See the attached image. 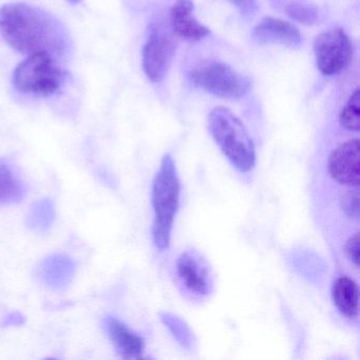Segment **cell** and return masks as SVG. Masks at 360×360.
<instances>
[{
  "label": "cell",
  "mask_w": 360,
  "mask_h": 360,
  "mask_svg": "<svg viewBox=\"0 0 360 360\" xmlns=\"http://www.w3.org/2000/svg\"><path fill=\"white\" fill-rule=\"evenodd\" d=\"M176 276L183 288L195 297H206L212 290V278L206 261L193 250H187L176 261Z\"/></svg>",
  "instance_id": "cell-8"
},
{
  "label": "cell",
  "mask_w": 360,
  "mask_h": 360,
  "mask_svg": "<svg viewBox=\"0 0 360 360\" xmlns=\"http://www.w3.org/2000/svg\"><path fill=\"white\" fill-rule=\"evenodd\" d=\"M56 219V208L49 199L39 200L31 206L27 214V224L32 231L44 233L53 224Z\"/></svg>",
  "instance_id": "cell-16"
},
{
  "label": "cell",
  "mask_w": 360,
  "mask_h": 360,
  "mask_svg": "<svg viewBox=\"0 0 360 360\" xmlns=\"http://www.w3.org/2000/svg\"><path fill=\"white\" fill-rule=\"evenodd\" d=\"M105 330L122 357L126 359L142 357L145 342L142 337L132 332L123 322L112 316L104 320Z\"/></svg>",
  "instance_id": "cell-12"
},
{
  "label": "cell",
  "mask_w": 360,
  "mask_h": 360,
  "mask_svg": "<svg viewBox=\"0 0 360 360\" xmlns=\"http://www.w3.org/2000/svg\"><path fill=\"white\" fill-rule=\"evenodd\" d=\"M357 283L351 278L343 276L334 282L332 288L333 301L335 307L345 317H357L359 309Z\"/></svg>",
  "instance_id": "cell-14"
},
{
  "label": "cell",
  "mask_w": 360,
  "mask_h": 360,
  "mask_svg": "<svg viewBox=\"0 0 360 360\" xmlns=\"http://www.w3.org/2000/svg\"><path fill=\"white\" fill-rule=\"evenodd\" d=\"M359 140H349L337 147L328 158V174L341 185L357 187L360 176Z\"/></svg>",
  "instance_id": "cell-9"
},
{
  "label": "cell",
  "mask_w": 360,
  "mask_h": 360,
  "mask_svg": "<svg viewBox=\"0 0 360 360\" xmlns=\"http://www.w3.org/2000/svg\"><path fill=\"white\" fill-rule=\"evenodd\" d=\"M174 54L176 43L169 33L161 25H153L142 50L143 69L149 81L158 84L165 79Z\"/></svg>",
  "instance_id": "cell-7"
},
{
  "label": "cell",
  "mask_w": 360,
  "mask_h": 360,
  "mask_svg": "<svg viewBox=\"0 0 360 360\" xmlns=\"http://www.w3.org/2000/svg\"><path fill=\"white\" fill-rule=\"evenodd\" d=\"M229 1L244 16L252 15L258 9L257 0H229Z\"/></svg>",
  "instance_id": "cell-22"
},
{
  "label": "cell",
  "mask_w": 360,
  "mask_h": 360,
  "mask_svg": "<svg viewBox=\"0 0 360 360\" xmlns=\"http://www.w3.org/2000/svg\"><path fill=\"white\" fill-rule=\"evenodd\" d=\"M342 207L345 214L351 218L359 216V195L358 191H349L342 198Z\"/></svg>",
  "instance_id": "cell-19"
},
{
  "label": "cell",
  "mask_w": 360,
  "mask_h": 360,
  "mask_svg": "<svg viewBox=\"0 0 360 360\" xmlns=\"http://www.w3.org/2000/svg\"><path fill=\"white\" fill-rule=\"evenodd\" d=\"M0 35L12 49L26 56L47 53L58 60L72 49L68 29L56 16L24 3L0 8Z\"/></svg>",
  "instance_id": "cell-1"
},
{
  "label": "cell",
  "mask_w": 360,
  "mask_h": 360,
  "mask_svg": "<svg viewBox=\"0 0 360 360\" xmlns=\"http://www.w3.org/2000/svg\"><path fill=\"white\" fill-rule=\"evenodd\" d=\"M254 35L260 43L279 44L290 49H298L303 41L300 31L280 18H266L261 20L255 28Z\"/></svg>",
  "instance_id": "cell-11"
},
{
  "label": "cell",
  "mask_w": 360,
  "mask_h": 360,
  "mask_svg": "<svg viewBox=\"0 0 360 360\" xmlns=\"http://www.w3.org/2000/svg\"><path fill=\"white\" fill-rule=\"evenodd\" d=\"M208 129L235 168L248 172L255 167L256 150L252 138L243 123L229 108L220 106L210 111Z\"/></svg>",
  "instance_id": "cell-3"
},
{
  "label": "cell",
  "mask_w": 360,
  "mask_h": 360,
  "mask_svg": "<svg viewBox=\"0 0 360 360\" xmlns=\"http://www.w3.org/2000/svg\"><path fill=\"white\" fill-rule=\"evenodd\" d=\"M340 125L349 131H359L360 128V91L356 90L347 101L339 115Z\"/></svg>",
  "instance_id": "cell-17"
},
{
  "label": "cell",
  "mask_w": 360,
  "mask_h": 360,
  "mask_svg": "<svg viewBox=\"0 0 360 360\" xmlns=\"http://www.w3.org/2000/svg\"><path fill=\"white\" fill-rule=\"evenodd\" d=\"M25 195L24 183L8 164L0 161V203H18L24 199Z\"/></svg>",
  "instance_id": "cell-15"
},
{
  "label": "cell",
  "mask_w": 360,
  "mask_h": 360,
  "mask_svg": "<svg viewBox=\"0 0 360 360\" xmlns=\"http://www.w3.org/2000/svg\"><path fill=\"white\" fill-rule=\"evenodd\" d=\"M72 4H79L81 3V0H70Z\"/></svg>",
  "instance_id": "cell-24"
},
{
  "label": "cell",
  "mask_w": 360,
  "mask_h": 360,
  "mask_svg": "<svg viewBox=\"0 0 360 360\" xmlns=\"http://www.w3.org/2000/svg\"><path fill=\"white\" fill-rule=\"evenodd\" d=\"M67 79L68 72L58 66L53 56L37 53L18 65L13 73V85L20 94L44 98L56 94Z\"/></svg>",
  "instance_id": "cell-4"
},
{
  "label": "cell",
  "mask_w": 360,
  "mask_h": 360,
  "mask_svg": "<svg viewBox=\"0 0 360 360\" xmlns=\"http://www.w3.org/2000/svg\"><path fill=\"white\" fill-rule=\"evenodd\" d=\"M75 264L72 259L65 255L48 257L39 267V277L48 288L63 290L72 281Z\"/></svg>",
  "instance_id": "cell-13"
},
{
  "label": "cell",
  "mask_w": 360,
  "mask_h": 360,
  "mask_svg": "<svg viewBox=\"0 0 360 360\" xmlns=\"http://www.w3.org/2000/svg\"><path fill=\"white\" fill-rule=\"evenodd\" d=\"M25 322L24 316L20 313H12L9 316L5 318L4 320L3 326H22Z\"/></svg>",
  "instance_id": "cell-23"
},
{
  "label": "cell",
  "mask_w": 360,
  "mask_h": 360,
  "mask_svg": "<svg viewBox=\"0 0 360 360\" xmlns=\"http://www.w3.org/2000/svg\"><path fill=\"white\" fill-rule=\"evenodd\" d=\"M316 64L324 75H336L349 67L353 58L351 39L341 28L330 29L320 33L314 43Z\"/></svg>",
  "instance_id": "cell-6"
},
{
  "label": "cell",
  "mask_w": 360,
  "mask_h": 360,
  "mask_svg": "<svg viewBox=\"0 0 360 360\" xmlns=\"http://www.w3.org/2000/svg\"><path fill=\"white\" fill-rule=\"evenodd\" d=\"M165 323L167 324L168 328H172V333L176 335V337H181V341L183 343L188 342L189 333L187 330L186 326H183V322L179 320L178 318L174 317V316L165 315L163 318Z\"/></svg>",
  "instance_id": "cell-20"
},
{
  "label": "cell",
  "mask_w": 360,
  "mask_h": 360,
  "mask_svg": "<svg viewBox=\"0 0 360 360\" xmlns=\"http://www.w3.org/2000/svg\"><path fill=\"white\" fill-rule=\"evenodd\" d=\"M181 185L176 164L172 155H165L162 159L159 172L153 186V238L159 250L169 248L172 225L180 202Z\"/></svg>",
  "instance_id": "cell-2"
},
{
  "label": "cell",
  "mask_w": 360,
  "mask_h": 360,
  "mask_svg": "<svg viewBox=\"0 0 360 360\" xmlns=\"http://www.w3.org/2000/svg\"><path fill=\"white\" fill-rule=\"evenodd\" d=\"M195 87L217 98L238 100L252 89V81L231 68L229 64L210 60L195 67L189 73Z\"/></svg>",
  "instance_id": "cell-5"
},
{
  "label": "cell",
  "mask_w": 360,
  "mask_h": 360,
  "mask_svg": "<svg viewBox=\"0 0 360 360\" xmlns=\"http://www.w3.org/2000/svg\"><path fill=\"white\" fill-rule=\"evenodd\" d=\"M286 14L295 22L299 24L311 25L315 24L318 20L317 10L309 6L302 5L298 3H290L286 6Z\"/></svg>",
  "instance_id": "cell-18"
},
{
  "label": "cell",
  "mask_w": 360,
  "mask_h": 360,
  "mask_svg": "<svg viewBox=\"0 0 360 360\" xmlns=\"http://www.w3.org/2000/svg\"><path fill=\"white\" fill-rule=\"evenodd\" d=\"M345 252L347 259L355 265V267L359 266V235L358 233L347 240Z\"/></svg>",
  "instance_id": "cell-21"
},
{
  "label": "cell",
  "mask_w": 360,
  "mask_h": 360,
  "mask_svg": "<svg viewBox=\"0 0 360 360\" xmlns=\"http://www.w3.org/2000/svg\"><path fill=\"white\" fill-rule=\"evenodd\" d=\"M172 32L189 43H197L207 37L210 30L195 15V6L191 0H176L169 11Z\"/></svg>",
  "instance_id": "cell-10"
}]
</instances>
